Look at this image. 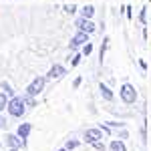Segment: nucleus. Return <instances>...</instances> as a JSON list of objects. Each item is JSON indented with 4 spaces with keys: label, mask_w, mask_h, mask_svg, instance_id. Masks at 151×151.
Returning <instances> with one entry per match:
<instances>
[{
    "label": "nucleus",
    "mask_w": 151,
    "mask_h": 151,
    "mask_svg": "<svg viewBox=\"0 0 151 151\" xmlns=\"http://www.w3.org/2000/svg\"><path fill=\"white\" fill-rule=\"evenodd\" d=\"M26 101L24 99H20V97H12L10 101H8V113H10L12 117H22L24 115V111H26Z\"/></svg>",
    "instance_id": "1"
},
{
    "label": "nucleus",
    "mask_w": 151,
    "mask_h": 151,
    "mask_svg": "<svg viewBox=\"0 0 151 151\" xmlns=\"http://www.w3.org/2000/svg\"><path fill=\"white\" fill-rule=\"evenodd\" d=\"M119 93H121V99H123L127 105H131V103H135V101H137V93H135V89H133L131 85H127V83L121 87V91H119Z\"/></svg>",
    "instance_id": "2"
},
{
    "label": "nucleus",
    "mask_w": 151,
    "mask_h": 151,
    "mask_svg": "<svg viewBox=\"0 0 151 151\" xmlns=\"http://www.w3.org/2000/svg\"><path fill=\"white\" fill-rule=\"evenodd\" d=\"M42 87H45V79L38 77V79H35V81L26 87V93H28V97H35V95H38L42 91Z\"/></svg>",
    "instance_id": "3"
},
{
    "label": "nucleus",
    "mask_w": 151,
    "mask_h": 151,
    "mask_svg": "<svg viewBox=\"0 0 151 151\" xmlns=\"http://www.w3.org/2000/svg\"><path fill=\"white\" fill-rule=\"evenodd\" d=\"M101 137H103L101 129H87V133H85V141L87 143H97Z\"/></svg>",
    "instance_id": "4"
},
{
    "label": "nucleus",
    "mask_w": 151,
    "mask_h": 151,
    "mask_svg": "<svg viewBox=\"0 0 151 151\" xmlns=\"http://www.w3.org/2000/svg\"><path fill=\"white\" fill-rule=\"evenodd\" d=\"M63 75H65V67H60V65H55L52 69L48 70V79H55V81H58Z\"/></svg>",
    "instance_id": "5"
},
{
    "label": "nucleus",
    "mask_w": 151,
    "mask_h": 151,
    "mask_svg": "<svg viewBox=\"0 0 151 151\" xmlns=\"http://www.w3.org/2000/svg\"><path fill=\"white\" fill-rule=\"evenodd\" d=\"M77 24H79V28H81L83 32H87V35H89V32H93V28H95V24L91 22L89 18H81Z\"/></svg>",
    "instance_id": "6"
},
{
    "label": "nucleus",
    "mask_w": 151,
    "mask_h": 151,
    "mask_svg": "<svg viewBox=\"0 0 151 151\" xmlns=\"http://www.w3.org/2000/svg\"><path fill=\"white\" fill-rule=\"evenodd\" d=\"M83 42H87V32H83V30H81L79 35L75 36L73 40H70V48H79Z\"/></svg>",
    "instance_id": "7"
},
{
    "label": "nucleus",
    "mask_w": 151,
    "mask_h": 151,
    "mask_svg": "<svg viewBox=\"0 0 151 151\" xmlns=\"http://www.w3.org/2000/svg\"><path fill=\"white\" fill-rule=\"evenodd\" d=\"M6 139H8V145H10L12 149H18L20 145H24V139H20L18 135H8Z\"/></svg>",
    "instance_id": "8"
},
{
    "label": "nucleus",
    "mask_w": 151,
    "mask_h": 151,
    "mask_svg": "<svg viewBox=\"0 0 151 151\" xmlns=\"http://www.w3.org/2000/svg\"><path fill=\"white\" fill-rule=\"evenodd\" d=\"M28 133H30V125H28V123H22V125L18 127V137H20V139H26Z\"/></svg>",
    "instance_id": "9"
},
{
    "label": "nucleus",
    "mask_w": 151,
    "mask_h": 151,
    "mask_svg": "<svg viewBox=\"0 0 151 151\" xmlns=\"http://www.w3.org/2000/svg\"><path fill=\"white\" fill-rule=\"evenodd\" d=\"M99 89H101V95H103L107 101H113V93L109 91V87H107V85H103V83H101V85H99Z\"/></svg>",
    "instance_id": "10"
},
{
    "label": "nucleus",
    "mask_w": 151,
    "mask_h": 151,
    "mask_svg": "<svg viewBox=\"0 0 151 151\" xmlns=\"http://www.w3.org/2000/svg\"><path fill=\"white\" fill-rule=\"evenodd\" d=\"M111 151H127V149H125L123 141H113L111 143Z\"/></svg>",
    "instance_id": "11"
},
{
    "label": "nucleus",
    "mask_w": 151,
    "mask_h": 151,
    "mask_svg": "<svg viewBox=\"0 0 151 151\" xmlns=\"http://www.w3.org/2000/svg\"><path fill=\"white\" fill-rule=\"evenodd\" d=\"M93 16V6H85L83 8V18H91Z\"/></svg>",
    "instance_id": "12"
},
{
    "label": "nucleus",
    "mask_w": 151,
    "mask_h": 151,
    "mask_svg": "<svg viewBox=\"0 0 151 151\" xmlns=\"http://www.w3.org/2000/svg\"><path fill=\"white\" fill-rule=\"evenodd\" d=\"M8 107V101H6V93H0V111Z\"/></svg>",
    "instance_id": "13"
},
{
    "label": "nucleus",
    "mask_w": 151,
    "mask_h": 151,
    "mask_svg": "<svg viewBox=\"0 0 151 151\" xmlns=\"http://www.w3.org/2000/svg\"><path fill=\"white\" fill-rule=\"evenodd\" d=\"M77 145H79V141H69V143H67V149H75Z\"/></svg>",
    "instance_id": "14"
},
{
    "label": "nucleus",
    "mask_w": 151,
    "mask_h": 151,
    "mask_svg": "<svg viewBox=\"0 0 151 151\" xmlns=\"http://www.w3.org/2000/svg\"><path fill=\"white\" fill-rule=\"evenodd\" d=\"M95 145V149H99V151H103V143H101V141H97V143H93Z\"/></svg>",
    "instance_id": "15"
},
{
    "label": "nucleus",
    "mask_w": 151,
    "mask_h": 151,
    "mask_svg": "<svg viewBox=\"0 0 151 151\" xmlns=\"http://www.w3.org/2000/svg\"><path fill=\"white\" fill-rule=\"evenodd\" d=\"M2 87H4V89H6V95H12V93H14V91H12V89H10V87H8V85H6V83H4V85H2Z\"/></svg>",
    "instance_id": "16"
},
{
    "label": "nucleus",
    "mask_w": 151,
    "mask_h": 151,
    "mask_svg": "<svg viewBox=\"0 0 151 151\" xmlns=\"http://www.w3.org/2000/svg\"><path fill=\"white\" fill-rule=\"evenodd\" d=\"M91 50H93V47H91V45H87V47H85V50H83V52H85V55H89V52H91Z\"/></svg>",
    "instance_id": "17"
},
{
    "label": "nucleus",
    "mask_w": 151,
    "mask_h": 151,
    "mask_svg": "<svg viewBox=\"0 0 151 151\" xmlns=\"http://www.w3.org/2000/svg\"><path fill=\"white\" fill-rule=\"evenodd\" d=\"M0 127H2V129L6 127V121H4V119H2V117H0Z\"/></svg>",
    "instance_id": "18"
},
{
    "label": "nucleus",
    "mask_w": 151,
    "mask_h": 151,
    "mask_svg": "<svg viewBox=\"0 0 151 151\" xmlns=\"http://www.w3.org/2000/svg\"><path fill=\"white\" fill-rule=\"evenodd\" d=\"M12 151H18V149H12Z\"/></svg>",
    "instance_id": "19"
},
{
    "label": "nucleus",
    "mask_w": 151,
    "mask_h": 151,
    "mask_svg": "<svg viewBox=\"0 0 151 151\" xmlns=\"http://www.w3.org/2000/svg\"><path fill=\"white\" fill-rule=\"evenodd\" d=\"M60 151H65V149H60Z\"/></svg>",
    "instance_id": "20"
}]
</instances>
